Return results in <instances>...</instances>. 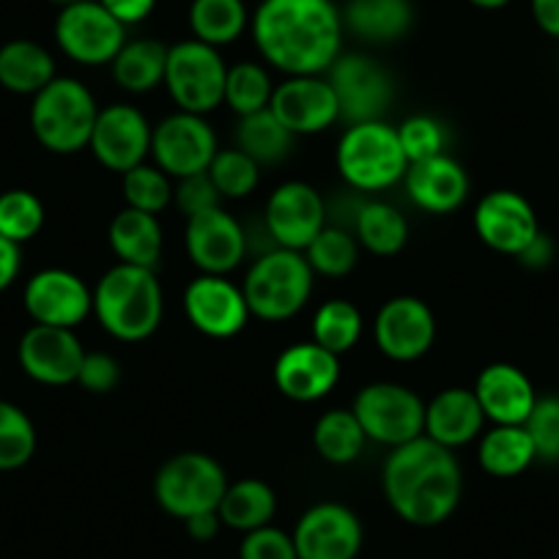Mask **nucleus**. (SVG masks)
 I'll list each match as a JSON object with an SVG mask.
<instances>
[{
	"instance_id": "f257e3e1",
	"label": "nucleus",
	"mask_w": 559,
	"mask_h": 559,
	"mask_svg": "<svg viewBox=\"0 0 559 559\" xmlns=\"http://www.w3.org/2000/svg\"><path fill=\"white\" fill-rule=\"evenodd\" d=\"M252 39L269 67L288 78L321 74L343 52V14L332 0H263Z\"/></svg>"
},
{
	"instance_id": "f03ea898",
	"label": "nucleus",
	"mask_w": 559,
	"mask_h": 559,
	"mask_svg": "<svg viewBox=\"0 0 559 559\" xmlns=\"http://www.w3.org/2000/svg\"><path fill=\"white\" fill-rule=\"evenodd\" d=\"M381 486L397 519L412 526H439L459 508L464 477L453 450L419 437L392 448Z\"/></svg>"
},
{
	"instance_id": "7ed1b4c3",
	"label": "nucleus",
	"mask_w": 559,
	"mask_h": 559,
	"mask_svg": "<svg viewBox=\"0 0 559 559\" xmlns=\"http://www.w3.org/2000/svg\"><path fill=\"white\" fill-rule=\"evenodd\" d=\"M163 313L165 297L154 269L116 263L96 283L94 316L116 341H146L159 330Z\"/></svg>"
},
{
	"instance_id": "20e7f679",
	"label": "nucleus",
	"mask_w": 559,
	"mask_h": 559,
	"mask_svg": "<svg viewBox=\"0 0 559 559\" xmlns=\"http://www.w3.org/2000/svg\"><path fill=\"white\" fill-rule=\"evenodd\" d=\"M313 277L316 272L310 269L305 252L283 250V247L263 252L241 283L250 316L269 324L294 319L310 302Z\"/></svg>"
},
{
	"instance_id": "39448f33",
	"label": "nucleus",
	"mask_w": 559,
	"mask_h": 559,
	"mask_svg": "<svg viewBox=\"0 0 559 559\" xmlns=\"http://www.w3.org/2000/svg\"><path fill=\"white\" fill-rule=\"evenodd\" d=\"M96 116L99 107L94 94L74 78H56L31 102L34 138L47 152L61 157L88 148Z\"/></svg>"
},
{
	"instance_id": "423d86ee",
	"label": "nucleus",
	"mask_w": 559,
	"mask_h": 559,
	"mask_svg": "<svg viewBox=\"0 0 559 559\" xmlns=\"http://www.w3.org/2000/svg\"><path fill=\"white\" fill-rule=\"evenodd\" d=\"M335 163L346 185L359 192L390 190L408 170L397 129L386 121L352 123L337 143Z\"/></svg>"
},
{
	"instance_id": "0eeeda50",
	"label": "nucleus",
	"mask_w": 559,
	"mask_h": 559,
	"mask_svg": "<svg viewBox=\"0 0 559 559\" xmlns=\"http://www.w3.org/2000/svg\"><path fill=\"white\" fill-rule=\"evenodd\" d=\"M225 488H228V477L219 461L195 450L168 459L154 477L157 504L179 521L217 510Z\"/></svg>"
},
{
	"instance_id": "6e6552de",
	"label": "nucleus",
	"mask_w": 559,
	"mask_h": 559,
	"mask_svg": "<svg viewBox=\"0 0 559 559\" xmlns=\"http://www.w3.org/2000/svg\"><path fill=\"white\" fill-rule=\"evenodd\" d=\"M225 78H228V67L217 47L203 45L198 39L168 47L163 85L179 110L195 112V116L217 110L225 102Z\"/></svg>"
},
{
	"instance_id": "1a4fd4ad",
	"label": "nucleus",
	"mask_w": 559,
	"mask_h": 559,
	"mask_svg": "<svg viewBox=\"0 0 559 559\" xmlns=\"http://www.w3.org/2000/svg\"><path fill=\"white\" fill-rule=\"evenodd\" d=\"M365 437L386 448L414 442L426 431V403L395 381H373L357 392L352 406Z\"/></svg>"
},
{
	"instance_id": "9d476101",
	"label": "nucleus",
	"mask_w": 559,
	"mask_h": 559,
	"mask_svg": "<svg viewBox=\"0 0 559 559\" xmlns=\"http://www.w3.org/2000/svg\"><path fill=\"white\" fill-rule=\"evenodd\" d=\"M56 41L63 56L80 67H107L127 45V28L99 0H80L58 14Z\"/></svg>"
},
{
	"instance_id": "9b49d317",
	"label": "nucleus",
	"mask_w": 559,
	"mask_h": 559,
	"mask_svg": "<svg viewBox=\"0 0 559 559\" xmlns=\"http://www.w3.org/2000/svg\"><path fill=\"white\" fill-rule=\"evenodd\" d=\"M330 85L341 105V121L365 123L384 121V112L390 110V102L395 96L390 72L373 58L362 52H341L330 69Z\"/></svg>"
},
{
	"instance_id": "f8f14e48",
	"label": "nucleus",
	"mask_w": 559,
	"mask_h": 559,
	"mask_svg": "<svg viewBox=\"0 0 559 559\" xmlns=\"http://www.w3.org/2000/svg\"><path fill=\"white\" fill-rule=\"evenodd\" d=\"M217 152V134L206 116L176 110L152 129L154 165L176 181L206 174Z\"/></svg>"
},
{
	"instance_id": "ddd939ff",
	"label": "nucleus",
	"mask_w": 559,
	"mask_h": 559,
	"mask_svg": "<svg viewBox=\"0 0 559 559\" xmlns=\"http://www.w3.org/2000/svg\"><path fill=\"white\" fill-rule=\"evenodd\" d=\"M263 225L283 250L305 252L326 228V206L321 192L308 181H286L274 187L263 209Z\"/></svg>"
},
{
	"instance_id": "4468645a",
	"label": "nucleus",
	"mask_w": 559,
	"mask_h": 559,
	"mask_svg": "<svg viewBox=\"0 0 559 559\" xmlns=\"http://www.w3.org/2000/svg\"><path fill=\"white\" fill-rule=\"evenodd\" d=\"M373 341L392 362H417L437 343V316L423 299L392 297L376 313Z\"/></svg>"
},
{
	"instance_id": "2eb2a0df",
	"label": "nucleus",
	"mask_w": 559,
	"mask_h": 559,
	"mask_svg": "<svg viewBox=\"0 0 559 559\" xmlns=\"http://www.w3.org/2000/svg\"><path fill=\"white\" fill-rule=\"evenodd\" d=\"M152 129L138 107L110 105L96 116L88 148L102 168L123 176L152 154Z\"/></svg>"
},
{
	"instance_id": "dca6fc26",
	"label": "nucleus",
	"mask_w": 559,
	"mask_h": 559,
	"mask_svg": "<svg viewBox=\"0 0 559 559\" xmlns=\"http://www.w3.org/2000/svg\"><path fill=\"white\" fill-rule=\"evenodd\" d=\"M299 559H357L362 551V521L341 502H319L294 526Z\"/></svg>"
},
{
	"instance_id": "f3484780",
	"label": "nucleus",
	"mask_w": 559,
	"mask_h": 559,
	"mask_svg": "<svg viewBox=\"0 0 559 559\" xmlns=\"http://www.w3.org/2000/svg\"><path fill=\"white\" fill-rule=\"evenodd\" d=\"M23 302L34 324L74 330L94 313V292L69 269H41L28 280Z\"/></svg>"
},
{
	"instance_id": "a211bd4d",
	"label": "nucleus",
	"mask_w": 559,
	"mask_h": 559,
	"mask_svg": "<svg viewBox=\"0 0 559 559\" xmlns=\"http://www.w3.org/2000/svg\"><path fill=\"white\" fill-rule=\"evenodd\" d=\"M185 313L201 335L228 341L239 335L250 319L241 286L225 274H198L185 292Z\"/></svg>"
},
{
	"instance_id": "6ab92c4d",
	"label": "nucleus",
	"mask_w": 559,
	"mask_h": 559,
	"mask_svg": "<svg viewBox=\"0 0 559 559\" xmlns=\"http://www.w3.org/2000/svg\"><path fill=\"white\" fill-rule=\"evenodd\" d=\"M17 359L25 376H31L36 384L67 386L78 384L85 348L74 330L34 324L20 337Z\"/></svg>"
},
{
	"instance_id": "aec40b11",
	"label": "nucleus",
	"mask_w": 559,
	"mask_h": 559,
	"mask_svg": "<svg viewBox=\"0 0 559 559\" xmlns=\"http://www.w3.org/2000/svg\"><path fill=\"white\" fill-rule=\"evenodd\" d=\"M475 230L486 247L519 258L540 236V223L521 192L493 190L477 203Z\"/></svg>"
},
{
	"instance_id": "412c9836",
	"label": "nucleus",
	"mask_w": 559,
	"mask_h": 559,
	"mask_svg": "<svg viewBox=\"0 0 559 559\" xmlns=\"http://www.w3.org/2000/svg\"><path fill=\"white\" fill-rule=\"evenodd\" d=\"M269 110L292 134H319L341 121V105L330 80L321 74L286 78L274 88Z\"/></svg>"
},
{
	"instance_id": "4be33fe9",
	"label": "nucleus",
	"mask_w": 559,
	"mask_h": 559,
	"mask_svg": "<svg viewBox=\"0 0 559 559\" xmlns=\"http://www.w3.org/2000/svg\"><path fill=\"white\" fill-rule=\"evenodd\" d=\"M185 247L190 261L201 274H225L228 277L247 255L245 228L223 206L195 214L187 219Z\"/></svg>"
},
{
	"instance_id": "5701e85b",
	"label": "nucleus",
	"mask_w": 559,
	"mask_h": 559,
	"mask_svg": "<svg viewBox=\"0 0 559 559\" xmlns=\"http://www.w3.org/2000/svg\"><path fill=\"white\" fill-rule=\"evenodd\" d=\"M341 381V357L316 341L294 343L274 362V384L280 395L297 403H316Z\"/></svg>"
},
{
	"instance_id": "b1692460",
	"label": "nucleus",
	"mask_w": 559,
	"mask_h": 559,
	"mask_svg": "<svg viewBox=\"0 0 559 559\" xmlns=\"http://www.w3.org/2000/svg\"><path fill=\"white\" fill-rule=\"evenodd\" d=\"M475 395L493 426H524L537 401L530 376L510 362L483 368L475 381Z\"/></svg>"
},
{
	"instance_id": "393cba45",
	"label": "nucleus",
	"mask_w": 559,
	"mask_h": 559,
	"mask_svg": "<svg viewBox=\"0 0 559 559\" xmlns=\"http://www.w3.org/2000/svg\"><path fill=\"white\" fill-rule=\"evenodd\" d=\"M403 181H406V192L414 206L428 214L455 212L464 206L466 195H469V176H466L464 165L450 154L412 163Z\"/></svg>"
},
{
	"instance_id": "a878e982",
	"label": "nucleus",
	"mask_w": 559,
	"mask_h": 559,
	"mask_svg": "<svg viewBox=\"0 0 559 559\" xmlns=\"http://www.w3.org/2000/svg\"><path fill=\"white\" fill-rule=\"evenodd\" d=\"M483 423H486V414H483L475 390L448 386L439 395H433L431 403H426V431H423V437L448 450H459L480 437Z\"/></svg>"
},
{
	"instance_id": "bb28decb",
	"label": "nucleus",
	"mask_w": 559,
	"mask_h": 559,
	"mask_svg": "<svg viewBox=\"0 0 559 559\" xmlns=\"http://www.w3.org/2000/svg\"><path fill=\"white\" fill-rule=\"evenodd\" d=\"M107 241L118 263L154 269L163 255V225L157 214L123 206L107 228Z\"/></svg>"
},
{
	"instance_id": "cd10ccee",
	"label": "nucleus",
	"mask_w": 559,
	"mask_h": 559,
	"mask_svg": "<svg viewBox=\"0 0 559 559\" xmlns=\"http://www.w3.org/2000/svg\"><path fill=\"white\" fill-rule=\"evenodd\" d=\"M343 28L370 45H390L403 39L414 25V7L408 0H348Z\"/></svg>"
},
{
	"instance_id": "c85d7f7f",
	"label": "nucleus",
	"mask_w": 559,
	"mask_h": 559,
	"mask_svg": "<svg viewBox=\"0 0 559 559\" xmlns=\"http://www.w3.org/2000/svg\"><path fill=\"white\" fill-rule=\"evenodd\" d=\"M56 78V58L39 41L12 39L0 47V85L12 94L36 96Z\"/></svg>"
},
{
	"instance_id": "c756f323",
	"label": "nucleus",
	"mask_w": 559,
	"mask_h": 559,
	"mask_svg": "<svg viewBox=\"0 0 559 559\" xmlns=\"http://www.w3.org/2000/svg\"><path fill=\"white\" fill-rule=\"evenodd\" d=\"M217 513L223 526L247 535V532L272 524L274 513H277V493L269 483L258 480V477H245V480L228 483Z\"/></svg>"
},
{
	"instance_id": "7c9ffc66",
	"label": "nucleus",
	"mask_w": 559,
	"mask_h": 559,
	"mask_svg": "<svg viewBox=\"0 0 559 559\" xmlns=\"http://www.w3.org/2000/svg\"><path fill=\"white\" fill-rule=\"evenodd\" d=\"M112 80L129 94H148L165 83L168 47L159 39H134L112 58Z\"/></svg>"
},
{
	"instance_id": "2f4dec72",
	"label": "nucleus",
	"mask_w": 559,
	"mask_h": 559,
	"mask_svg": "<svg viewBox=\"0 0 559 559\" xmlns=\"http://www.w3.org/2000/svg\"><path fill=\"white\" fill-rule=\"evenodd\" d=\"M537 459L524 426H493L477 444V461L491 477H519Z\"/></svg>"
},
{
	"instance_id": "473e14b6",
	"label": "nucleus",
	"mask_w": 559,
	"mask_h": 559,
	"mask_svg": "<svg viewBox=\"0 0 559 559\" xmlns=\"http://www.w3.org/2000/svg\"><path fill=\"white\" fill-rule=\"evenodd\" d=\"M354 236L373 255L392 258L406 247L408 219L395 206H390V203L368 201L357 209Z\"/></svg>"
},
{
	"instance_id": "72a5a7b5",
	"label": "nucleus",
	"mask_w": 559,
	"mask_h": 559,
	"mask_svg": "<svg viewBox=\"0 0 559 559\" xmlns=\"http://www.w3.org/2000/svg\"><path fill=\"white\" fill-rule=\"evenodd\" d=\"M294 140L297 134L288 132L272 110L252 112V116H241L239 127H236V148L255 159L258 165H277L292 154Z\"/></svg>"
},
{
	"instance_id": "f704fd0d",
	"label": "nucleus",
	"mask_w": 559,
	"mask_h": 559,
	"mask_svg": "<svg viewBox=\"0 0 559 559\" xmlns=\"http://www.w3.org/2000/svg\"><path fill=\"white\" fill-rule=\"evenodd\" d=\"M365 442H368V437H365L352 408H330L316 419L313 448L326 464H354L362 455Z\"/></svg>"
},
{
	"instance_id": "c9c22d12",
	"label": "nucleus",
	"mask_w": 559,
	"mask_h": 559,
	"mask_svg": "<svg viewBox=\"0 0 559 559\" xmlns=\"http://www.w3.org/2000/svg\"><path fill=\"white\" fill-rule=\"evenodd\" d=\"M250 25L245 0H192L190 28L203 45L225 47L239 39Z\"/></svg>"
},
{
	"instance_id": "e433bc0d",
	"label": "nucleus",
	"mask_w": 559,
	"mask_h": 559,
	"mask_svg": "<svg viewBox=\"0 0 559 559\" xmlns=\"http://www.w3.org/2000/svg\"><path fill=\"white\" fill-rule=\"evenodd\" d=\"M362 330V313L348 299H330V302H324L316 310L313 341L324 346L326 352L337 354V357H343V354H348L357 346Z\"/></svg>"
},
{
	"instance_id": "4c0bfd02",
	"label": "nucleus",
	"mask_w": 559,
	"mask_h": 559,
	"mask_svg": "<svg viewBox=\"0 0 559 559\" xmlns=\"http://www.w3.org/2000/svg\"><path fill=\"white\" fill-rule=\"evenodd\" d=\"M272 78H269V72L261 63L241 61L236 67H228L223 105H228L239 118L266 110L269 102H272Z\"/></svg>"
},
{
	"instance_id": "58836bf2",
	"label": "nucleus",
	"mask_w": 559,
	"mask_h": 559,
	"mask_svg": "<svg viewBox=\"0 0 559 559\" xmlns=\"http://www.w3.org/2000/svg\"><path fill=\"white\" fill-rule=\"evenodd\" d=\"M34 419L17 403L0 401V472H17L36 455Z\"/></svg>"
},
{
	"instance_id": "ea45409f",
	"label": "nucleus",
	"mask_w": 559,
	"mask_h": 559,
	"mask_svg": "<svg viewBox=\"0 0 559 559\" xmlns=\"http://www.w3.org/2000/svg\"><path fill=\"white\" fill-rule=\"evenodd\" d=\"M310 269L324 277H346L354 272L359 261V241L352 230L346 228H332L326 225L310 247L305 250Z\"/></svg>"
},
{
	"instance_id": "a19ab883",
	"label": "nucleus",
	"mask_w": 559,
	"mask_h": 559,
	"mask_svg": "<svg viewBox=\"0 0 559 559\" xmlns=\"http://www.w3.org/2000/svg\"><path fill=\"white\" fill-rule=\"evenodd\" d=\"M209 179L217 187L219 198H250L261 181V165L252 157H247L241 148H219L209 165Z\"/></svg>"
},
{
	"instance_id": "79ce46f5",
	"label": "nucleus",
	"mask_w": 559,
	"mask_h": 559,
	"mask_svg": "<svg viewBox=\"0 0 559 559\" xmlns=\"http://www.w3.org/2000/svg\"><path fill=\"white\" fill-rule=\"evenodd\" d=\"M123 201L129 209L148 214H163L174 203V179L157 165H138L123 174Z\"/></svg>"
},
{
	"instance_id": "37998d69",
	"label": "nucleus",
	"mask_w": 559,
	"mask_h": 559,
	"mask_svg": "<svg viewBox=\"0 0 559 559\" xmlns=\"http://www.w3.org/2000/svg\"><path fill=\"white\" fill-rule=\"evenodd\" d=\"M45 228V203L31 190H7L0 195V236L25 245Z\"/></svg>"
},
{
	"instance_id": "c03bdc74",
	"label": "nucleus",
	"mask_w": 559,
	"mask_h": 559,
	"mask_svg": "<svg viewBox=\"0 0 559 559\" xmlns=\"http://www.w3.org/2000/svg\"><path fill=\"white\" fill-rule=\"evenodd\" d=\"M397 140H401V148L406 154L408 165L423 163V159H431L444 154V146H448V132H444L442 123L433 116H419L406 118V121L397 127Z\"/></svg>"
},
{
	"instance_id": "a18cd8bd",
	"label": "nucleus",
	"mask_w": 559,
	"mask_h": 559,
	"mask_svg": "<svg viewBox=\"0 0 559 559\" xmlns=\"http://www.w3.org/2000/svg\"><path fill=\"white\" fill-rule=\"evenodd\" d=\"M537 459L559 461V395L537 397L535 408L524 423Z\"/></svg>"
},
{
	"instance_id": "49530a36",
	"label": "nucleus",
	"mask_w": 559,
	"mask_h": 559,
	"mask_svg": "<svg viewBox=\"0 0 559 559\" xmlns=\"http://www.w3.org/2000/svg\"><path fill=\"white\" fill-rule=\"evenodd\" d=\"M239 559H299L294 535L266 524L247 532L239 546Z\"/></svg>"
},
{
	"instance_id": "de8ad7c7",
	"label": "nucleus",
	"mask_w": 559,
	"mask_h": 559,
	"mask_svg": "<svg viewBox=\"0 0 559 559\" xmlns=\"http://www.w3.org/2000/svg\"><path fill=\"white\" fill-rule=\"evenodd\" d=\"M78 384L91 395H107L121 384V365L107 352H85Z\"/></svg>"
},
{
	"instance_id": "09e8293b",
	"label": "nucleus",
	"mask_w": 559,
	"mask_h": 559,
	"mask_svg": "<svg viewBox=\"0 0 559 559\" xmlns=\"http://www.w3.org/2000/svg\"><path fill=\"white\" fill-rule=\"evenodd\" d=\"M219 201H223V198H219L217 187L209 179V174L187 176V179H179V185L174 187V203L179 206V212L185 214L187 219L219 206Z\"/></svg>"
},
{
	"instance_id": "8fccbe9b",
	"label": "nucleus",
	"mask_w": 559,
	"mask_h": 559,
	"mask_svg": "<svg viewBox=\"0 0 559 559\" xmlns=\"http://www.w3.org/2000/svg\"><path fill=\"white\" fill-rule=\"evenodd\" d=\"M102 7L127 28V25H138L154 12L157 0H99Z\"/></svg>"
},
{
	"instance_id": "3c124183",
	"label": "nucleus",
	"mask_w": 559,
	"mask_h": 559,
	"mask_svg": "<svg viewBox=\"0 0 559 559\" xmlns=\"http://www.w3.org/2000/svg\"><path fill=\"white\" fill-rule=\"evenodd\" d=\"M20 269H23V250L7 236H0V294L20 277Z\"/></svg>"
},
{
	"instance_id": "603ef678",
	"label": "nucleus",
	"mask_w": 559,
	"mask_h": 559,
	"mask_svg": "<svg viewBox=\"0 0 559 559\" xmlns=\"http://www.w3.org/2000/svg\"><path fill=\"white\" fill-rule=\"evenodd\" d=\"M219 526H223V521H219L217 510H209V513H198V515H192V519L185 521L187 535H190L192 540H198V543L214 540V537L219 535Z\"/></svg>"
},
{
	"instance_id": "864d4df0",
	"label": "nucleus",
	"mask_w": 559,
	"mask_h": 559,
	"mask_svg": "<svg viewBox=\"0 0 559 559\" xmlns=\"http://www.w3.org/2000/svg\"><path fill=\"white\" fill-rule=\"evenodd\" d=\"M530 7L537 28L551 39H559V0H532Z\"/></svg>"
},
{
	"instance_id": "5fc2aeb1",
	"label": "nucleus",
	"mask_w": 559,
	"mask_h": 559,
	"mask_svg": "<svg viewBox=\"0 0 559 559\" xmlns=\"http://www.w3.org/2000/svg\"><path fill=\"white\" fill-rule=\"evenodd\" d=\"M551 258H554V245H551V239H548V236L540 230V236H537V239L532 241L524 252H521L519 261L524 263V266L540 269V266H546Z\"/></svg>"
},
{
	"instance_id": "6e6d98bb",
	"label": "nucleus",
	"mask_w": 559,
	"mask_h": 559,
	"mask_svg": "<svg viewBox=\"0 0 559 559\" xmlns=\"http://www.w3.org/2000/svg\"><path fill=\"white\" fill-rule=\"evenodd\" d=\"M472 7L477 9H486V12H493V9H504L510 0H469Z\"/></svg>"
},
{
	"instance_id": "4d7b16f0",
	"label": "nucleus",
	"mask_w": 559,
	"mask_h": 559,
	"mask_svg": "<svg viewBox=\"0 0 559 559\" xmlns=\"http://www.w3.org/2000/svg\"><path fill=\"white\" fill-rule=\"evenodd\" d=\"M56 3H61V7H69V3H80V0H56Z\"/></svg>"
}]
</instances>
